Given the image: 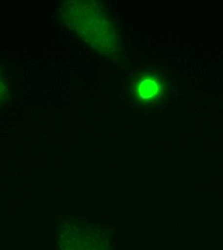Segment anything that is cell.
Listing matches in <instances>:
<instances>
[{"instance_id": "cell-3", "label": "cell", "mask_w": 223, "mask_h": 250, "mask_svg": "<svg viewBox=\"0 0 223 250\" xmlns=\"http://www.w3.org/2000/svg\"><path fill=\"white\" fill-rule=\"evenodd\" d=\"M6 95H7V86L5 84L3 77L0 74V104L5 100Z\"/></svg>"}, {"instance_id": "cell-2", "label": "cell", "mask_w": 223, "mask_h": 250, "mask_svg": "<svg viewBox=\"0 0 223 250\" xmlns=\"http://www.w3.org/2000/svg\"><path fill=\"white\" fill-rule=\"evenodd\" d=\"M64 238L62 250H109L101 235L81 228H74L64 235Z\"/></svg>"}, {"instance_id": "cell-1", "label": "cell", "mask_w": 223, "mask_h": 250, "mask_svg": "<svg viewBox=\"0 0 223 250\" xmlns=\"http://www.w3.org/2000/svg\"><path fill=\"white\" fill-rule=\"evenodd\" d=\"M163 79L161 73H144L130 85L129 95L140 105H150L158 101L163 93Z\"/></svg>"}]
</instances>
